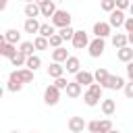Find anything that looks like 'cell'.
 I'll return each instance as SVG.
<instances>
[{
    "label": "cell",
    "mask_w": 133,
    "mask_h": 133,
    "mask_svg": "<svg viewBox=\"0 0 133 133\" xmlns=\"http://www.w3.org/2000/svg\"><path fill=\"white\" fill-rule=\"evenodd\" d=\"M102 89H104V87H102L100 83H91V85L87 87V91L83 94V102H85L89 108L102 104V102H100V100H104V98H102Z\"/></svg>",
    "instance_id": "1"
},
{
    "label": "cell",
    "mask_w": 133,
    "mask_h": 133,
    "mask_svg": "<svg viewBox=\"0 0 133 133\" xmlns=\"http://www.w3.org/2000/svg\"><path fill=\"white\" fill-rule=\"evenodd\" d=\"M89 133H110L112 131V121L110 118H102V121H91L87 123Z\"/></svg>",
    "instance_id": "2"
},
{
    "label": "cell",
    "mask_w": 133,
    "mask_h": 133,
    "mask_svg": "<svg viewBox=\"0 0 133 133\" xmlns=\"http://www.w3.org/2000/svg\"><path fill=\"white\" fill-rule=\"evenodd\" d=\"M54 27L58 29H64V27H71V12L69 10H56V15L50 19Z\"/></svg>",
    "instance_id": "3"
},
{
    "label": "cell",
    "mask_w": 133,
    "mask_h": 133,
    "mask_svg": "<svg viewBox=\"0 0 133 133\" xmlns=\"http://www.w3.org/2000/svg\"><path fill=\"white\" fill-rule=\"evenodd\" d=\"M104 50H106V42H104L102 37H94V39L89 42V46H87V52H89L91 58H100V56L104 54Z\"/></svg>",
    "instance_id": "4"
},
{
    "label": "cell",
    "mask_w": 133,
    "mask_h": 133,
    "mask_svg": "<svg viewBox=\"0 0 133 133\" xmlns=\"http://www.w3.org/2000/svg\"><path fill=\"white\" fill-rule=\"evenodd\" d=\"M58 100H60V89H58L56 85H48V87L44 89V102H46L48 106H56Z\"/></svg>",
    "instance_id": "5"
},
{
    "label": "cell",
    "mask_w": 133,
    "mask_h": 133,
    "mask_svg": "<svg viewBox=\"0 0 133 133\" xmlns=\"http://www.w3.org/2000/svg\"><path fill=\"white\" fill-rule=\"evenodd\" d=\"M94 35L96 37H108V35H112V27H110V23L108 21H98V23H94Z\"/></svg>",
    "instance_id": "6"
},
{
    "label": "cell",
    "mask_w": 133,
    "mask_h": 133,
    "mask_svg": "<svg viewBox=\"0 0 133 133\" xmlns=\"http://www.w3.org/2000/svg\"><path fill=\"white\" fill-rule=\"evenodd\" d=\"M89 35L83 31V29H79V31H75V35H73V48H77V50H83V48H87L89 46Z\"/></svg>",
    "instance_id": "7"
},
{
    "label": "cell",
    "mask_w": 133,
    "mask_h": 133,
    "mask_svg": "<svg viewBox=\"0 0 133 133\" xmlns=\"http://www.w3.org/2000/svg\"><path fill=\"white\" fill-rule=\"evenodd\" d=\"M66 125L71 133H83V129H87V123L83 121V116H71Z\"/></svg>",
    "instance_id": "8"
},
{
    "label": "cell",
    "mask_w": 133,
    "mask_h": 133,
    "mask_svg": "<svg viewBox=\"0 0 133 133\" xmlns=\"http://www.w3.org/2000/svg\"><path fill=\"white\" fill-rule=\"evenodd\" d=\"M125 21H127V17H125V10H112L110 12V19H108V23H110V27H125Z\"/></svg>",
    "instance_id": "9"
},
{
    "label": "cell",
    "mask_w": 133,
    "mask_h": 133,
    "mask_svg": "<svg viewBox=\"0 0 133 133\" xmlns=\"http://www.w3.org/2000/svg\"><path fill=\"white\" fill-rule=\"evenodd\" d=\"M17 52H19V50H17V46H15V44H8V42H4V37L0 39V54H2L4 58H8V60H10V58H12Z\"/></svg>",
    "instance_id": "10"
},
{
    "label": "cell",
    "mask_w": 133,
    "mask_h": 133,
    "mask_svg": "<svg viewBox=\"0 0 133 133\" xmlns=\"http://www.w3.org/2000/svg\"><path fill=\"white\" fill-rule=\"evenodd\" d=\"M75 81L79 83V85H91V83H96V77H94V73H89V71H79L77 75H75Z\"/></svg>",
    "instance_id": "11"
},
{
    "label": "cell",
    "mask_w": 133,
    "mask_h": 133,
    "mask_svg": "<svg viewBox=\"0 0 133 133\" xmlns=\"http://www.w3.org/2000/svg\"><path fill=\"white\" fill-rule=\"evenodd\" d=\"M12 73H15V77H17L21 83H31V81H33V71L27 69V66H25V69H17V71H12Z\"/></svg>",
    "instance_id": "12"
},
{
    "label": "cell",
    "mask_w": 133,
    "mask_h": 133,
    "mask_svg": "<svg viewBox=\"0 0 133 133\" xmlns=\"http://www.w3.org/2000/svg\"><path fill=\"white\" fill-rule=\"evenodd\" d=\"M39 15H42V6H39L37 2L25 4V17H27V19H37Z\"/></svg>",
    "instance_id": "13"
},
{
    "label": "cell",
    "mask_w": 133,
    "mask_h": 133,
    "mask_svg": "<svg viewBox=\"0 0 133 133\" xmlns=\"http://www.w3.org/2000/svg\"><path fill=\"white\" fill-rule=\"evenodd\" d=\"M69 50L62 46V48H54L52 50V62H66L69 60Z\"/></svg>",
    "instance_id": "14"
},
{
    "label": "cell",
    "mask_w": 133,
    "mask_h": 133,
    "mask_svg": "<svg viewBox=\"0 0 133 133\" xmlns=\"http://www.w3.org/2000/svg\"><path fill=\"white\" fill-rule=\"evenodd\" d=\"M125 79L121 77V75H110V79H108V83H106V89H125Z\"/></svg>",
    "instance_id": "15"
},
{
    "label": "cell",
    "mask_w": 133,
    "mask_h": 133,
    "mask_svg": "<svg viewBox=\"0 0 133 133\" xmlns=\"http://www.w3.org/2000/svg\"><path fill=\"white\" fill-rule=\"evenodd\" d=\"M100 108H102L104 116H112V114H114V110H116V102H114L112 98H104V100H102V104H100Z\"/></svg>",
    "instance_id": "16"
},
{
    "label": "cell",
    "mask_w": 133,
    "mask_h": 133,
    "mask_svg": "<svg viewBox=\"0 0 133 133\" xmlns=\"http://www.w3.org/2000/svg\"><path fill=\"white\" fill-rule=\"evenodd\" d=\"M64 66H62V62H52L50 66H48V77H52V79H58V77H62L64 75Z\"/></svg>",
    "instance_id": "17"
},
{
    "label": "cell",
    "mask_w": 133,
    "mask_h": 133,
    "mask_svg": "<svg viewBox=\"0 0 133 133\" xmlns=\"http://www.w3.org/2000/svg\"><path fill=\"white\" fill-rule=\"evenodd\" d=\"M39 27H42V23L37 19H25V23H23L25 33H39Z\"/></svg>",
    "instance_id": "18"
},
{
    "label": "cell",
    "mask_w": 133,
    "mask_h": 133,
    "mask_svg": "<svg viewBox=\"0 0 133 133\" xmlns=\"http://www.w3.org/2000/svg\"><path fill=\"white\" fill-rule=\"evenodd\" d=\"M112 46H114L116 50L129 46V37H127V33H112Z\"/></svg>",
    "instance_id": "19"
},
{
    "label": "cell",
    "mask_w": 133,
    "mask_h": 133,
    "mask_svg": "<svg viewBox=\"0 0 133 133\" xmlns=\"http://www.w3.org/2000/svg\"><path fill=\"white\" fill-rule=\"evenodd\" d=\"M116 58H118L121 62H131V60H133V48H131V46H125V48L116 50Z\"/></svg>",
    "instance_id": "20"
},
{
    "label": "cell",
    "mask_w": 133,
    "mask_h": 133,
    "mask_svg": "<svg viewBox=\"0 0 133 133\" xmlns=\"http://www.w3.org/2000/svg\"><path fill=\"white\" fill-rule=\"evenodd\" d=\"M81 62H79V58L77 56H69V60L64 62V69H66V73H73V75H77L81 69Z\"/></svg>",
    "instance_id": "21"
},
{
    "label": "cell",
    "mask_w": 133,
    "mask_h": 133,
    "mask_svg": "<svg viewBox=\"0 0 133 133\" xmlns=\"http://www.w3.org/2000/svg\"><path fill=\"white\" fill-rule=\"evenodd\" d=\"M94 77H96V83H100L102 87H106V83H108V79H110V73H108L104 66H100V69H96Z\"/></svg>",
    "instance_id": "22"
},
{
    "label": "cell",
    "mask_w": 133,
    "mask_h": 133,
    "mask_svg": "<svg viewBox=\"0 0 133 133\" xmlns=\"http://www.w3.org/2000/svg\"><path fill=\"white\" fill-rule=\"evenodd\" d=\"M23 85H25V83H21V81L15 77V73H10V75H8V83H6V89H8V91L17 94V91H21V89H23Z\"/></svg>",
    "instance_id": "23"
},
{
    "label": "cell",
    "mask_w": 133,
    "mask_h": 133,
    "mask_svg": "<svg viewBox=\"0 0 133 133\" xmlns=\"http://www.w3.org/2000/svg\"><path fill=\"white\" fill-rule=\"evenodd\" d=\"M2 37H4V42L15 44V46H17V42H21V33H19V29H6Z\"/></svg>",
    "instance_id": "24"
},
{
    "label": "cell",
    "mask_w": 133,
    "mask_h": 133,
    "mask_svg": "<svg viewBox=\"0 0 133 133\" xmlns=\"http://www.w3.org/2000/svg\"><path fill=\"white\" fill-rule=\"evenodd\" d=\"M81 87H83V85H79L77 81H69V85H66L64 91H66L69 98H79V96H81Z\"/></svg>",
    "instance_id": "25"
},
{
    "label": "cell",
    "mask_w": 133,
    "mask_h": 133,
    "mask_svg": "<svg viewBox=\"0 0 133 133\" xmlns=\"http://www.w3.org/2000/svg\"><path fill=\"white\" fill-rule=\"evenodd\" d=\"M37 35H42V37H52V35H56V29H54V25L52 23H42V27H39V33Z\"/></svg>",
    "instance_id": "26"
},
{
    "label": "cell",
    "mask_w": 133,
    "mask_h": 133,
    "mask_svg": "<svg viewBox=\"0 0 133 133\" xmlns=\"http://www.w3.org/2000/svg\"><path fill=\"white\" fill-rule=\"evenodd\" d=\"M25 66H27V69H31V71L35 73V71L42 66V58H39L37 54H31V56H27V64H25Z\"/></svg>",
    "instance_id": "27"
},
{
    "label": "cell",
    "mask_w": 133,
    "mask_h": 133,
    "mask_svg": "<svg viewBox=\"0 0 133 133\" xmlns=\"http://www.w3.org/2000/svg\"><path fill=\"white\" fill-rule=\"evenodd\" d=\"M19 52H23L25 56H31V54L35 52V44H33V42H21Z\"/></svg>",
    "instance_id": "28"
},
{
    "label": "cell",
    "mask_w": 133,
    "mask_h": 133,
    "mask_svg": "<svg viewBox=\"0 0 133 133\" xmlns=\"http://www.w3.org/2000/svg\"><path fill=\"white\" fill-rule=\"evenodd\" d=\"M10 64H12V66H25V64H27V56H25L23 52H17V54L10 58Z\"/></svg>",
    "instance_id": "29"
},
{
    "label": "cell",
    "mask_w": 133,
    "mask_h": 133,
    "mask_svg": "<svg viewBox=\"0 0 133 133\" xmlns=\"http://www.w3.org/2000/svg\"><path fill=\"white\" fill-rule=\"evenodd\" d=\"M56 10H58V8H56V2H50V4L42 6V17H50V19H52V17L56 15Z\"/></svg>",
    "instance_id": "30"
},
{
    "label": "cell",
    "mask_w": 133,
    "mask_h": 133,
    "mask_svg": "<svg viewBox=\"0 0 133 133\" xmlns=\"http://www.w3.org/2000/svg\"><path fill=\"white\" fill-rule=\"evenodd\" d=\"M33 44H35V50H46V48H50V39H48V37H42V35H35Z\"/></svg>",
    "instance_id": "31"
},
{
    "label": "cell",
    "mask_w": 133,
    "mask_h": 133,
    "mask_svg": "<svg viewBox=\"0 0 133 133\" xmlns=\"http://www.w3.org/2000/svg\"><path fill=\"white\" fill-rule=\"evenodd\" d=\"M100 8L110 15L112 10H116V0H102V2H100Z\"/></svg>",
    "instance_id": "32"
},
{
    "label": "cell",
    "mask_w": 133,
    "mask_h": 133,
    "mask_svg": "<svg viewBox=\"0 0 133 133\" xmlns=\"http://www.w3.org/2000/svg\"><path fill=\"white\" fill-rule=\"evenodd\" d=\"M58 33H60V37H62V39H71V42H73L75 29H73V27H64V29H58Z\"/></svg>",
    "instance_id": "33"
},
{
    "label": "cell",
    "mask_w": 133,
    "mask_h": 133,
    "mask_svg": "<svg viewBox=\"0 0 133 133\" xmlns=\"http://www.w3.org/2000/svg\"><path fill=\"white\" fill-rule=\"evenodd\" d=\"M62 42H64V39L60 37V33H56V35L50 37V46H52V48H62Z\"/></svg>",
    "instance_id": "34"
},
{
    "label": "cell",
    "mask_w": 133,
    "mask_h": 133,
    "mask_svg": "<svg viewBox=\"0 0 133 133\" xmlns=\"http://www.w3.org/2000/svg\"><path fill=\"white\" fill-rule=\"evenodd\" d=\"M52 85H56L58 89H66V85H69V81L64 79V77H58V79H54V83Z\"/></svg>",
    "instance_id": "35"
},
{
    "label": "cell",
    "mask_w": 133,
    "mask_h": 133,
    "mask_svg": "<svg viewBox=\"0 0 133 133\" xmlns=\"http://www.w3.org/2000/svg\"><path fill=\"white\" fill-rule=\"evenodd\" d=\"M131 6V0H116V8L118 10H129Z\"/></svg>",
    "instance_id": "36"
},
{
    "label": "cell",
    "mask_w": 133,
    "mask_h": 133,
    "mask_svg": "<svg viewBox=\"0 0 133 133\" xmlns=\"http://www.w3.org/2000/svg\"><path fill=\"white\" fill-rule=\"evenodd\" d=\"M123 91H125V96H127L129 100H133V81H129V83L125 85V89H123Z\"/></svg>",
    "instance_id": "37"
},
{
    "label": "cell",
    "mask_w": 133,
    "mask_h": 133,
    "mask_svg": "<svg viewBox=\"0 0 133 133\" xmlns=\"http://www.w3.org/2000/svg\"><path fill=\"white\" fill-rule=\"evenodd\" d=\"M125 31H127V33H133V17H127V21H125Z\"/></svg>",
    "instance_id": "38"
},
{
    "label": "cell",
    "mask_w": 133,
    "mask_h": 133,
    "mask_svg": "<svg viewBox=\"0 0 133 133\" xmlns=\"http://www.w3.org/2000/svg\"><path fill=\"white\" fill-rule=\"evenodd\" d=\"M127 77H129V81H133V60L127 62Z\"/></svg>",
    "instance_id": "39"
},
{
    "label": "cell",
    "mask_w": 133,
    "mask_h": 133,
    "mask_svg": "<svg viewBox=\"0 0 133 133\" xmlns=\"http://www.w3.org/2000/svg\"><path fill=\"white\" fill-rule=\"evenodd\" d=\"M39 6H46V4H50V2H54V0H35Z\"/></svg>",
    "instance_id": "40"
},
{
    "label": "cell",
    "mask_w": 133,
    "mask_h": 133,
    "mask_svg": "<svg viewBox=\"0 0 133 133\" xmlns=\"http://www.w3.org/2000/svg\"><path fill=\"white\" fill-rule=\"evenodd\" d=\"M8 6V0H0V10H4Z\"/></svg>",
    "instance_id": "41"
},
{
    "label": "cell",
    "mask_w": 133,
    "mask_h": 133,
    "mask_svg": "<svg viewBox=\"0 0 133 133\" xmlns=\"http://www.w3.org/2000/svg\"><path fill=\"white\" fill-rule=\"evenodd\" d=\"M127 37H129V46L133 48V33H127Z\"/></svg>",
    "instance_id": "42"
},
{
    "label": "cell",
    "mask_w": 133,
    "mask_h": 133,
    "mask_svg": "<svg viewBox=\"0 0 133 133\" xmlns=\"http://www.w3.org/2000/svg\"><path fill=\"white\" fill-rule=\"evenodd\" d=\"M129 12H131V17H133V2H131V6H129Z\"/></svg>",
    "instance_id": "43"
},
{
    "label": "cell",
    "mask_w": 133,
    "mask_h": 133,
    "mask_svg": "<svg viewBox=\"0 0 133 133\" xmlns=\"http://www.w3.org/2000/svg\"><path fill=\"white\" fill-rule=\"evenodd\" d=\"M110 133H121V131H116V129H112V131H110Z\"/></svg>",
    "instance_id": "44"
},
{
    "label": "cell",
    "mask_w": 133,
    "mask_h": 133,
    "mask_svg": "<svg viewBox=\"0 0 133 133\" xmlns=\"http://www.w3.org/2000/svg\"><path fill=\"white\" fill-rule=\"evenodd\" d=\"M25 2H27V4H29V2H35V0H25Z\"/></svg>",
    "instance_id": "45"
},
{
    "label": "cell",
    "mask_w": 133,
    "mask_h": 133,
    "mask_svg": "<svg viewBox=\"0 0 133 133\" xmlns=\"http://www.w3.org/2000/svg\"><path fill=\"white\" fill-rule=\"evenodd\" d=\"M10 133H19V131H10Z\"/></svg>",
    "instance_id": "46"
},
{
    "label": "cell",
    "mask_w": 133,
    "mask_h": 133,
    "mask_svg": "<svg viewBox=\"0 0 133 133\" xmlns=\"http://www.w3.org/2000/svg\"><path fill=\"white\" fill-rule=\"evenodd\" d=\"M54 2H62V0H54Z\"/></svg>",
    "instance_id": "47"
},
{
    "label": "cell",
    "mask_w": 133,
    "mask_h": 133,
    "mask_svg": "<svg viewBox=\"0 0 133 133\" xmlns=\"http://www.w3.org/2000/svg\"><path fill=\"white\" fill-rule=\"evenodd\" d=\"M31 133H37V131H31Z\"/></svg>",
    "instance_id": "48"
},
{
    "label": "cell",
    "mask_w": 133,
    "mask_h": 133,
    "mask_svg": "<svg viewBox=\"0 0 133 133\" xmlns=\"http://www.w3.org/2000/svg\"><path fill=\"white\" fill-rule=\"evenodd\" d=\"M131 2H133V0H131Z\"/></svg>",
    "instance_id": "49"
}]
</instances>
